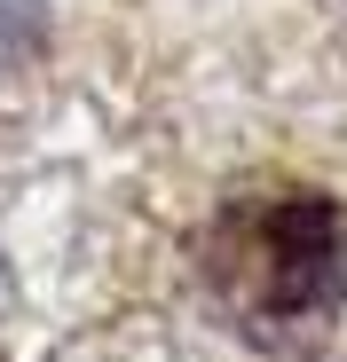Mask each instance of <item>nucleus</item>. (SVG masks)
I'll return each instance as SVG.
<instances>
[{"instance_id": "nucleus-1", "label": "nucleus", "mask_w": 347, "mask_h": 362, "mask_svg": "<svg viewBox=\"0 0 347 362\" xmlns=\"http://www.w3.org/2000/svg\"><path fill=\"white\" fill-rule=\"evenodd\" d=\"M213 315L261 354H308L347 308V205L316 181H245L198 236Z\"/></svg>"}]
</instances>
